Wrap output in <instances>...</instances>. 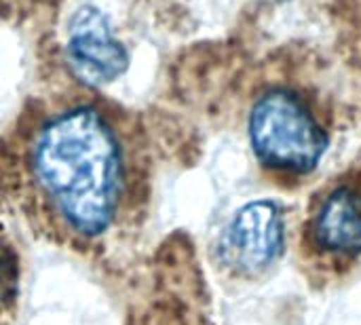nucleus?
<instances>
[{
    "label": "nucleus",
    "mask_w": 361,
    "mask_h": 325,
    "mask_svg": "<svg viewBox=\"0 0 361 325\" xmlns=\"http://www.w3.org/2000/svg\"><path fill=\"white\" fill-rule=\"evenodd\" d=\"M315 247L338 258L361 254V190L349 184L332 188L317 205L311 220Z\"/></svg>",
    "instance_id": "39448f33"
},
{
    "label": "nucleus",
    "mask_w": 361,
    "mask_h": 325,
    "mask_svg": "<svg viewBox=\"0 0 361 325\" xmlns=\"http://www.w3.org/2000/svg\"><path fill=\"white\" fill-rule=\"evenodd\" d=\"M66 59L76 80L87 87L110 85L129 66V53L114 38L108 15L95 6H82L70 19Z\"/></svg>",
    "instance_id": "20e7f679"
},
{
    "label": "nucleus",
    "mask_w": 361,
    "mask_h": 325,
    "mask_svg": "<svg viewBox=\"0 0 361 325\" xmlns=\"http://www.w3.org/2000/svg\"><path fill=\"white\" fill-rule=\"evenodd\" d=\"M17 258L8 245L0 241V307L11 302L17 292Z\"/></svg>",
    "instance_id": "423d86ee"
},
{
    "label": "nucleus",
    "mask_w": 361,
    "mask_h": 325,
    "mask_svg": "<svg viewBox=\"0 0 361 325\" xmlns=\"http://www.w3.org/2000/svg\"><path fill=\"white\" fill-rule=\"evenodd\" d=\"M32 167L51 207L74 233L108 231L123 195V152L95 108L74 106L51 116L34 142Z\"/></svg>",
    "instance_id": "f257e3e1"
},
{
    "label": "nucleus",
    "mask_w": 361,
    "mask_h": 325,
    "mask_svg": "<svg viewBox=\"0 0 361 325\" xmlns=\"http://www.w3.org/2000/svg\"><path fill=\"white\" fill-rule=\"evenodd\" d=\"M247 133L258 161L290 176L311 173L330 146L309 102L286 87L269 89L254 102Z\"/></svg>",
    "instance_id": "f03ea898"
},
{
    "label": "nucleus",
    "mask_w": 361,
    "mask_h": 325,
    "mask_svg": "<svg viewBox=\"0 0 361 325\" xmlns=\"http://www.w3.org/2000/svg\"><path fill=\"white\" fill-rule=\"evenodd\" d=\"M286 222L275 201H252L235 211L220 239L222 260L243 273L254 275L271 266L283 252Z\"/></svg>",
    "instance_id": "7ed1b4c3"
}]
</instances>
